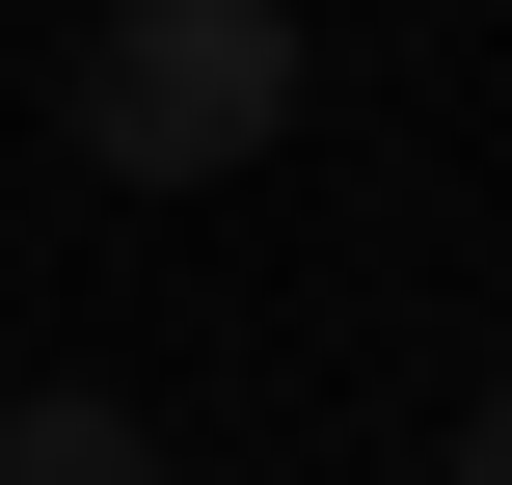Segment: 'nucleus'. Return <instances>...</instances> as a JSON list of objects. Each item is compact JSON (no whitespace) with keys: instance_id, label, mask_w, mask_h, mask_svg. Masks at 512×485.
<instances>
[{"instance_id":"1","label":"nucleus","mask_w":512,"mask_h":485,"mask_svg":"<svg viewBox=\"0 0 512 485\" xmlns=\"http://www.w3.org/2000/svg\"><path fill=\"white\" fill-rule=\"evenodd\" d=\"M54 135H81L108 189H243V162L297 135V0H108V27L54 54Z\"/></svg>"},{"instance_id":"2","label":"nucleus","mask_w":512,"mask_h":485,"mask_svg":"<svg viewBox=\"0 0 512 485\" xmlns=\"http://www.w3.org/2000/svg\"><path fill=\"white\" fill-rule=\"evenodd\" d=\"M0 485H162V432H135L108 378H27V405H0Z\"/></svg>"},{"instance_id":"3","label":"nucleus","mask_w":512,"mask_h":485,"mask_svg":"<svg viewBox=\"0 0 512 485\" xmlns=\"http://www.w3.org/2000/svg\"><path fill=\"white\" fill-rule=\"evenodd\" d=\"M459 485H512V378H486V432H459Z\"/></svg>"}]
</instances>
